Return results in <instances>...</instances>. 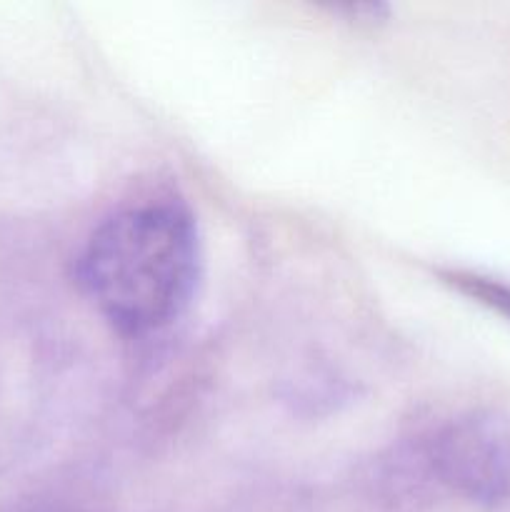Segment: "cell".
I'll use <instances>...</instances> for the list:
<instances>
[{"label":"cell","mask_w":510,"mask_h":512,"mask_svg":"<svg viewBox=\"0 0 510 512\" xmlns=\"http://www.w3.org/2000/svg\"><path fill=\"white\" fill-rule=\"evenodd\" d=\"M203 273L198 223L175 198H143L105 215L85 240L75 275L100 315L128 338L185 315Z\"/></svg>","instance_id":"obj_1"},{"label":"cell","mask_w":510,"mask_h":512,"mask_svg":"<svg viewBox=\"0 0 510 512\" xmlns=\"http://www.w3.org/2000/svg\"><path fill=\"white\" fill-rule=\"evenodd\" d=\"M435 475L485 510L510 508V418L475 413L445 425L430 443Z\"/></svg>","instance_id":"obj_2"},{"label":"cell","mask_w":510,"mask_h":512,"mask_svg":"<svg viewBox=\"0 0 510 512\" xmlns=\"http://www.w3.org/2000/svg\"><path fill=\"white\" fill-rule=\"evenodd\" d=\"M443 283L458 290L460 295H468L475 303L485 305L493 313L503 315L510 320V285L500 283V280L488 278V275L468 273V270H440Z\"/></svg>","instance_id":"obj_3"}]
</instances>
